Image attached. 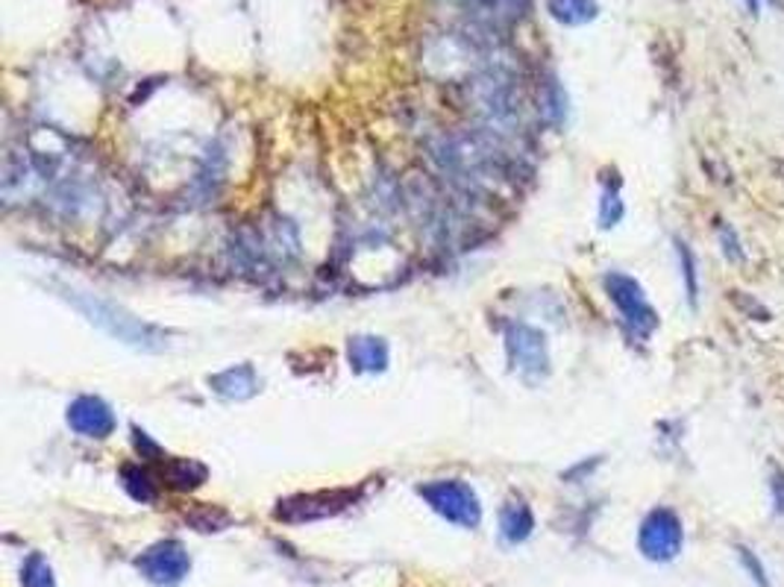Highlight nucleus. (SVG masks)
I'll use <instances>...</instances> for the list:
<instances>
[{
    "mask_svg": "<svg viewBox=\"0 0 784 587\" xmlns=\"http://www.w3.org/2000/svg\"><path fill=\"white\" fill-rule=\"evenodd\" d=\"M69 300H74L79 312L86 314L95 326H100L103 333L112 335V338H119V341L129 344L136 350H165V335L148 326V323H141L138 317H133V314H127L124 309H119V305L103 303V300H95L91 294L77 291H69Z\"/></svg>",
    "mask_w": 784,
    "mask_h": 587,
    "instance_id": "nucleus-1",
    "label": "nucleus"
},
{
    "mask_svg": "<svg viewBox=\"0 0 784 587\" xmlns=\"http://www.w3.org/2000/svg\"><path fill=\"white\" fill-rule=\"evenodd\" d=\"M430 509L435 514H441L444 520H450L456 526L464 528H476L482 520V505L480 497L473 494L471 485H464L459 479H441V482H430V485H421L418 488Z\"/></svg>",
    "mask_w": 784,
    "mask_h": 587,
    "instance_id": "nucleus-2",
    "label": "nucleus"
},
{
    "mask_svg": "<svg viewBox=\"0 0 784 587\" xmlns=\"http://www.w3.org/2000/svg\"><path fill=\"white\" fill-rule=\"evenodd\" d=\"M606 291L608 300L618 305L620 317H623L629 329H632L637 338H649L652 329L658 326V314L656 309H652V303L647 300L640 283L632 279V276L620 274V271H611V274L606 276Z\"/></svg>",
    "mask_w": 784,
    "mask_h": 587,
    "instance_id": "nucleus-3",
    "label": "nucleus"
},
{
    "mask_svg": "<svg viewBox=\"0 0 784 587\" xmlns=\"http://www.w3.org/2000/svg\"><path fill=\"white\" fill-rule=\"evenodd\" d=\"M682 544H685V528H682V520L676 517V511L656 509L649 511L647 520L640 523L637 547H640L644 558H649V561H658V564L673 561L682 552Z\"/></svg>",
    "mask_w": 784,
    "mask_h": 587,
    "instance_id": "nucleus-4",
    "label": "nucleus"
},
{
    "mask_svg": "<svg viewBox=\"0 0 784 587\" xmlns=\"http://www.w3.org/2000/svg\"><path fill=\"white\" fill-rule=\"evenodd\" d=\"M506 347H509L511 367L523 376L526 382H538L549 371V352L547 338L535 326L526 323H514L506 333Z\"/></svg>",
    "mask_w": 784,
    "mask_h": 587,
    "instance_id": "nucleus-5",
    "label": "nucleus"
},
{
    "mask_svg": "<svg viewBox=\"0 0 784 587\" xmlns=\"http://www.w3.org/2000/svg\"><path fill=\"white\" fill-rule=\"evenodd\" d=\"M136 567L141 576L153 582V585H177L188 576L191 561L183 544L177 540H162L157 547H150L148 552H141L136 558Z\"/></svg>",
    "mask_w": 784,
    "mask_h": 587,
    "instance_id": "nucleus-6",
    "label": "nucleus"
},
{
    "mask_svg": "<svg viewBox=\"0 0 784 587\" xmlns=\"http://www.w3.org/2000/svg\"><path fill=\"white\" fill-rule=\"evenodd\" d=\"M353 490H324V494H306V497H291L279 502L276 517L285 523H306V520L333 517L347 505H353Z\"/></svg>",
    "mask_w": 784,
    "mask_h": 587,
    "instance_id": "nucleus-7",
    "label": "nucleus"
},
{
    "mask_svg": "<svg viewBox=\"0 0 784 587\" xmlns=\"http://www.w3.org/2000/svg\"><path fill=\"white\" fill-rule=\"evenodd\" d=\"M69 426L86 438H109L119 421H115V411L109 409V402H103L100 397H77L69 405Z\"/></svg>",
    "mask_w": 784,
    "mask_h": 587,
    "instance_id": "nucleus-8",
    "label": "nucleus"
},
{
    "mask_svg": "<svg viewBox=\"0 0 784 587\" xmlns=\"http://www.w3.org/2000/svg\"><path fill=\"white\" fill-rule=\"evenodd\" d=\"M347 359L359 373H379L388 364V344L373 335H359L347 344Z\"/></svg>",
    "mask_w": 784,
    "mask_h": 587,
    "instance_id": "nucleus-9",
    "label": "nucleus"
},
{
    "mask_svg": "<svg viewBox=\"0 0 784 587\" xmlns=\"http://www.w3.org/2000/svg\"><path fill=\"white\" fill-rule=\"evenodd\" d=\"M212 388L215 394L226 397V400H247L259 391V376L250 364H238V367H229V371L217 373L212 379Z\"/></svg>",
    "mask_w": 784,
    "mask_h": 587,
    "instance_id": "nucleus-10",
    "label": "nucleus"
},
{
    "mask_svg": "<svg viewBox=\"0 0 784 587\" xmlns=\"http://www.w3.org/2000/svg\"><path fill=\"white\" fill-rule=\"evenodd\" d=\"M532 528H535V517L530 505L523 499H511L500 514V532L506 544H523L532 535Z\"/></svg>",
    "mask_w": 784,
    "mask_h": 587,
    "instance_id": "nucleus-11",
    "label": "nucleus"
},
{
    "mask_svg": "<svg viewBox=\"0 0 784 587\" xmlns=\"http://www.w3.org/2000/svg\"><path fill=\"white\" fill-rule=\"evenodd\" d=\"M549 15L568 27H578V24H588L597 18V0H549Z\"/></svg>",
    "mask_w": 784,
    "mask_h": 587,
    "instance_id": "nucleus-12",
    "label": "nucleus"
},
{
    "mask_svg": "<svg viewBox=\"0 0 784 587\" xmlns=\"http://www.w3.org/2000/svg\"><path fill=\"white\" fill-rule=\"evenodd\" d=\"M165 479L177 490L200 488L207 482V467L195 459H174L165 464Z\"/></svg>",
    "mask_w": 784,
    "mask_h": 587,
    "instance_id": "nucleus-13",
    "label": "nucleus"
},
{
    "mask_svg": "<svg viewBox=\"0 0 784 587\" xmlns=\"http://www.w3.org/2000/svg\"><path fill=\"white\" fill-rule=\"evenodd\" d=\"M121 482H124V490H127L136 502H153V499H157V485L150 479L148 470L127 464V467H121Z\"/></svg>",
    "mask_w": 784,
    "mask_h": 587,
    "instance_id": "nucleus-14",
    "label": "nucleus"
},
{
    "mask_svg": "<svg viewBox=\"0 0 784 587\" xmlns=\"http://www.w3.org/2000/svg\"><path fill=\"white\" fill-rule=\"evenodd\" d=\"M676 253H679V267H682V279H685L687 303H690V309H696V303H699V274H696V259L685 241H676Z\"/></svg>",
    "mask_w": 784,
    "mask_h": 587,
    "instance_id": "nucleus-15",
    "label": "nucleus"
},
{
    "mask_svg": "<svg viewBox=\"0 0 784 587\" xmlns=\"http://www.w3.org/2000/svg\"><path fill=\"white\" fill-rule=\"evenodd\" d=\"M21 585L24 587H57V578H53V570L41 555H30L27 564L21 570Z\"/></svg>",
    "mask_w": 784,
    "mask_h": 587,
    "instance_id": "nucleus-16",
    "label": "nucleus"
},
{
    "mask_svg": "<svg viewBox=\"0 0 784 587\" xmlns=\"http://www.w3.org/2000/svg\"><path fill=\"white\" fill-rule=\"evenodd\" d=\"M620 217H623V200H620V191L618 186L611 188L608 186L602 191V203H599V226L602 229H611V226L620 224Z\"/></svg>",
    "mask_w": 784,
    "mask_h": 587,
    "instance_id": "nucleus-17",
    "label": "nucleus"
},
{
    "mask_svg": "<svg viewBox=\"0 0 784 587\" xmlns=\"http://www.w3.org/2000/svg\"><path fill=\"white\" fill-rule=\"evenodd\" d=\"M544 115L552 121V124H561L564 115H568V98H564V91L556 79H549L547 91H544Z\"/></svg>",
    "mask_w": 784,
    "mask_h": 587,
    "instance_id": "nucleus-18",
    "label": "nucleus"
},
{
    "mask_svg": "<svg viewBox=\"0 0 784 587\" xmlns=\"http://www.w3.org/2000/svg\"><path fill=\"white\" fill-rule=\"evenodd\" d=\"M737 558H741V564H744L746 573H749V578H752L755 585L770 587V582H767V573H764V564H761V561L752 555V549L737 547Z\"/></svg>",
    "mask_w": 784,
    "mask_h": 587,
    "instance_id": "nucleus-19",
    "label": "nucleus"
},
{
    "mask_svg": "<svg viewBox=\"0 0 784 587\" xmlns=\"http://www.w3.org/2000/svg\"><path fill=\"white\" fill-rule=\"evenodd\" d=\"M720 245H723L725 255H729L732 262H744V247H741V238L732 233V226H720Z\"/></svg>",
    "mask_w": 784,
    "mask_h": 587,
    "instance_id": "nucleus-20",
    "label": "nucleus"
},
{
    "mask_svg": "<svg viewBox=\"0 0 784 587\" xmlns=\"http://www.w3.org/2000/svg\"><path fill=\"white\" fill-rule=\"evenodd\" d=\"M770 490H773V511L779 514V517H784V470L782 467H773Z\"/></svg>",
    "mask_w": 784,
    "mask_h": 587,
    "instance_id": "nucleus-21",
    "label": "nucleus"
},
{
    "mask_svg": "<svg viewBox=\"0 0 784 587\" xmlns=\"http://www.w3.org/2000/svg\"><path fill=\"white\" fill-rule=\"evenodd\" d=\"M746 7H749L752 15H758V12H761V0H746Z\"/></svg>",
    "mask_w": 784,
    "mask_h": 587,
    "instance_id": "nucleus-22",
    "label": "nucleus"
}]
</instances>
